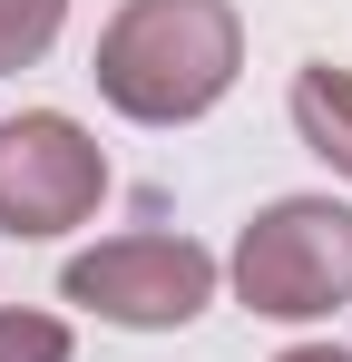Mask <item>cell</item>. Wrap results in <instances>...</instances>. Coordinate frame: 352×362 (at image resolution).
<instances>
[{"label":"cell","mask_w":352,"mask_h":362,"mask_svg":"<svg viewBox=\"0 0 352 362\" xmlns=\"http://www.w3.org/2000/svg\"><path fill=\"white\" fill-rule=\"evenodd\" d=\"M245 69V20L235 0H117L98 30V98L127 127H196Z\"/></svg>","instance_id":"obj_1"},{"label":"cell","mask_w":352,"mask_h":362,"mask_svg":"<svg viewBox=\"0 0 352 362\" xmlns=\"http://www.w3.org/2000/svg\"><path fill=\"white\" fill-rule=\"evenodd\" d=\"M225 284L264 323H323L352 303V206L343 196H274L245 216Z\"/></svg>","instance_id":"obj_2"},{"label":"cell","mask_w":352,"mask_h":362,"mask_svg":"<svg viewBox=\"0 0 352 362\" xmlns=\"http://www.w3.org/2000/svg\"><path fill=\"white\" fill-rule=\"evenodd\" d=\"M225 284V264L206 255L196 235H167V226H137V235H108L88 255L59 264V303L98 313L117 333H186Z\"/></svg>","instance_id":"obj_3"},{"label":"cell","mask_w":352,"mask_h":362,"mask_svg":"<svg viewBox=\"0 0 352 362\" xmlns=\"http://www.w3.org/2000/svg\"><path fill=\"white\" fill-rule=\"evenodd\" d=\"M108 206V147L69 108H20L0 118V235L49 245Z\"/></svg>","instance_id":"obj_4"},{"label":"cell","mask_w":352,"mask_h":362,"mask_svg":"<svg viewBox=\"0 0 352 362\" xmlns=\"http://www.w3.org/2000/svg\"><path fill=\"white\" fill-rule=\"evenodd\" d=\"M293 137L333 167V177H352V69H333V59H313V69H293Z\"/></svg>","instance_id":"obj_5"},{"label":"cell","mask_w":352,"mask_h":362,"mask_svg":"<svg viewBox=\"0 0 352 362\" xmlns=\"http://www.w3.org/2000/svg\"><path fill=\"white\" fill-rule=\"evenodd\" d=\"M59 20H69V0H0V78L30 69V59H49Z\"/></svg>","instance_id":"obj_6"},{"label":"cell","mask_w":352,"mask_h":362,"mask_svg":"<svg viewBox=\"0 0 352 362\" xmlns=\"http://www.w3.org/2000/svg\"><path fill=\"white\" fill-rule=\"evenodd\" d=\"M0 362H69V323L30 313V303H0Z\"/></svg>","instance_id":"obj_7"},{"label":"cell","mask_w":352,"mask_h":362,"mask_svg":"<svg viewBox=\"0 0 352 362\" xmlns=\"http://www.w3.org/2000/svg\"><path fill=\"white\" fill-rule=\"evenodd\" d=\"M274 362H352L343 343H293V353H274Z\"/></svg>","instance_id":"obj_8"}]
</instances>
